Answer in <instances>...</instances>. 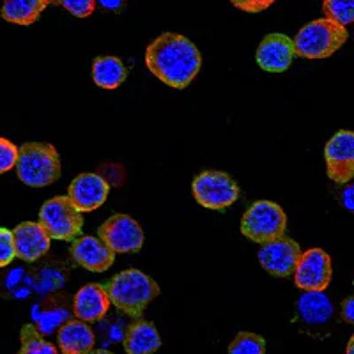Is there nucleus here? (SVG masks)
Instances as JSON below:
<instances>
[{
	"instance_id": "11",
	"label": "nucleus",
	"mask_w": 354,
	"mask_h": 354,
	"mask_svg": "<svg viewBox=\"0 0 354 354\" xmlns=\"http://www.w3.org/2000/svg\"><path fill=\"white\" fill-rule=\"evenodd\" d=\"M328 177L337 185H347L354 176V133H335L324 147Z\"/></svg>"
},
{
	"instance_id": "18",
	"label": "nucleus",
	"mask_w": 354,
	"mask_h": 354,
	"mask_svg": "<svg viewBox=\"0 0 354 354\" xmlns=\"http://www.w3.org/2000/svg\"><path fill=\"white\" fill-rule=\"evenodd\" d=\"M122 346L128 354H153L161 347V337L153 322L137 319L126 330Z\"/></svg>"
},
{
	"instance_id": "22",
	"label": "nucleus",
	"mask_w": 354,
	"mask_h": 354,
	"mask_svg": "<svg viewBox=\"0 0 354 354\" xmlns=\"http://www.w3.org/2000/svg\"><path fill=\"white\" fill-rule=\"evenodd\" d=\"M298 314L306 324H324L333 315V305L324 292H305L298 299Z\"/></svg>"
},
{
	"instance_id": "15",
	"label": "nucleus",
	"mask_w": 354,
	"mask_h": 354,
	"mask_svg": "<svg viewBox=\"0 0 354 354\" xmlns=\"http://www.w3.org/2000/svg\"><path fill=\"white\" fill-rule=\"evenodd\" d=\"M12 232L15 254L25 262H36L50 250L48 234L36 221H24Z\"/></svg>"
},
{
	"instance_id": "26",
	"label": "nucleus",
	"mask_w": 354,
	"mask_h": 354,
	"mask_svg": "<svg viewBox=\"0 0 354 354\" xmlns=\"http://www.w3.org/2000/svg\"><path fill=\"white\" fill-rule=\"evenodd\" d=\"M18 161V147L8 138L0 137V174L9 172L17 167Z\"/></svg>"
},
{
	"instance_id": "13",
	"label": "nucleus",
	"mask_w": 354,
	"mask_h": 354,
	"mask_svg": "<svg viewBox=\"0 0 354 354\" xmlns=\"http://www.w3.org/2000/svg\"><path fill=\"white\" fill-rule=\"evenodd\" d=\"M292 39L286 34H268L259 44L255 59L257 64L268 73H283L294 61Z\"/></svg>"
},
{
	"instance_id": "32",
	"label": "nucleus",
	"mask_w": 354,
	"mask_h": 354,
	"mask_svg": "<svg viewBox=\"0 0 354 354\" xmlns=\"http://www.w3.org/2000/svg\"><path fill=\"white\" fill-rule=\"evenodd\" d=\"M100 4L105 9H109V11H119V9L124 6V2H121V0H117V2H106V0H103V2H100Z\"/></svg>"
},
{
	"instance_id": "30",
	"label": "nucleus",
	"mask_w": 354,
	"mask_h": 354,
	"mask_svg": "<svg viewBox=\"0 0 354 354\" xmlns=\"http://www.w3.org/2000/svg\"><path fill=\"white\" fill-rule=\"evenodd\" d=\"M342 319L349 324L354 322V299L353 298H347L344 299L342 303Z\"/></svg>"
},
{
	"instance_id": "16",
	"label": "nucleus",
	"mask_w": 354,
	"mask_h": 354,
	"mask_svg": "<svg viewBox=\"0 0 354 354\" xmlns=\"http://www.w3.org/2000/svg\"><path fill=\"white\" fill-rule=\"evenodd\" d=\"M110 298L101 283H87L73 298V314L78 321L96 322L109 314Z\"/></svg>"
},
{
	"instance_id": "6",
	"label": "nucleus",
	"mask_w": 354,
	"mask_h": 354,
	"mask_svg": "<svg viewBox=\"0 0 354 354\" xmlns=\"http://www.w3.org/2000/svg\"><path fill=\"white\" fill-rule=\"evenodd\" d=\"M50 239L75 241L84 229V216L68 197H53L39 209V221Z\"/></svg>"
},
{
	"instance_id": "17",
	"label": "nucleus",
	"mask_w": 354,
	"mask_h": 354,
	"mask_svg": "<svg viewBox=\"0 0 354 354\" xmlns=\"http://www.w3.org/2000/svg\"><path fill=\"white\" fill-rule=\"evenodd\" d=\"M57 342L61 354H88L96 344V337L87 322L69 319L64 326L59 328Z\"/></svg>"
},
{
	"instance_id": "4",
	"label": "nucleus",
	"mask_w": 354,
	"mask_h": 354,
	"mask_svg": "<svg viewBox=\"0 0 354 354\" xmlns=\"http://www.w3.org/2000/svg\"><path fill=\"white\" fill-rule=\"evenodd\" d=\"M349 32L342 25L319 18L310 21L294 37V55L305 59H326L346 44Z\"/></svg>"
},
{
	"instance_id": "31",
	"label": "nucleus",
	"mask_w": 354,
	"mask_h": 354,
	"mask_svg": "<svg viewBox=\"0 0 354 354\" xmlns=\"http://www.w3.org/2000/svg\"><path fill=\"white\" fill-rule=\"evenodd\" d=\"M353 195H354L353 185H347L346 188L342 189V194H340V198H342V205H344V207H346V209H349V211L354 209Z\"/></svg>"
},
{
	"instance_id": "12",
	"label": "nucleus",
	"mask_w": 354,
	"mask_h": 354,
	"mask_svg": "<svg viewBox=\"0 0 354 354\" xmlns=\"http://www.w3.org/2000/svg\"><path fill=\"white\" fill-rule=\"evenodd\" d=\"M110 194V185L105 177L87 172L75 177L68 188V198L80 213H91L105 204Z\"/></svg>"
},
{
	"instance_id": "27",
	"label": "nucleus",
	"mask_w": 354,
	"mask_h": 354,
	"mask_svg": "<svg viewBox=\"0 0 354 354\" xmlns=\"http://www.w3.org/2000/svg\"><path fill=\"white\" fill-rule=\"evenodd\" d=\"M52 4H59L69 11L73 17L77 18H87L91 17L96 9V2L94 0H62V2H52Z\"/></svg>"
},
{
	"instance_id": "21",
	"label": "nucleus",
	"mask_w": 354,
	"mask_h": 354,
	"mask_svg": "<svg viewBox=\"0 0 354 354\" xmlns=\"http://www.w3.org/2000/svg\"><path fill=\"white\" fill-rule=\"evenodd\" d=\"M34 315V326H36L37 333L41 337H48L53 331H57L61 326H64L66 322L71 319V310L66 305H62V301H55V299H50V306H34L32 310Z\"/></svg>"
},
{
	"instance_id": "19",
	"label": "nucleus",
	"mask_w": 354,
	"mask_h": 354,
	"mask_svg": "<svg viewBox=\"0 0 354 354\" xmlns=\"http://www.w3.org/2000/svg\"><path fill=\"white\" fill-rule=\"evenodd\" d=\"M128 78V68L121 59L112 55H103L94 59L93 62V80L97 87L112 88L121 87Z\"/></svg>"
},
{
	"instance_id": "28",
	"label": "nucleus",
	"mask_w": 354,
	"mask_h": 354,
	"mask_svg": "<svg viewBox=\"0 0 354 354\" xmlns=\"http://www.w3.org/2000/svg\"><path fill=\"white\" fill-rule=\"evenodd\" d=\"M17 257L15 254V241H12L11 230L0 227V268H6Z\"/></svg>"
},
{
	"instance_id": "7",
	"label": "nucleus",
	"mask_w": 354,
	"mask_h": 354,
	"mask_svg": "<svg viewBox=\"0 0 354 354\" xmlns=\"http://www.w3.org/2000/svg\"><path fill=\"white\" fill-rule=\"evenodd\" d=\"M194 197L205 209H227L238 202L239 186L229 174L205 170L194 179Z\"/></svg>"
},
{
	"instance_id": "8",
	"label": "nucleus",
	"mask_w": 354,
	"mask_h": 354,
	"mask_svg": "<svg viewBox=\"0 0 354 354\" xmlns=\"http://www.w3.org/2000/svg\"><path fill=\"white\" fill-rule=\"evenodd\" d=\"M97 239L113 254H135L144 246V230L129 214H112L97 229Z\"/></svg>"
},
{
	"instance_id": "25",
	"label": "nucleus",
	"mask_w": 354,
	"mask_h": 354,
	"mask_svg": "<svg viewBox=\"0 0 354 354\" xmlns=\"http://www.w3.org/2000/svg\"><path fill=\"white\" fill-rule=\"evenodd\" d=\"M229 354H266V340L261 335L241 331L230 342Z\"/></svg>"
},
{
	"instance_id": "10",
	"label": "nucleus",
	"mask_w": 354,
	"mask_h": 354,
	"mask_svg": "<svg viewBox=\"0 0 354 354\" xmlns=\"http://www.w3.org/2000/svg\"><path fill=\"white\" fill-rule=\"evenodd\" d=\"M301 254V246L298 243L287 236H282V238L261 245L259 262H261L262 270L268 271L271 277L287 278L294 274Z\"/></svg>"
},
{
	"instance_id": "5",
	"label": "nucleus",
	"mask_w": 354,
	"mask_h": 354,
	"mask_svg": "<svg viewBox=\"0 0 354 354\" xmlns=\"http://www.w3.org/2000/svg\"><path fill=\"white\" fill-rule=\"evenodd\" d=\"M287 229V216L277 202L257 201L241 218V232L250 241L264 245L282 238Z\"/></svg>"
},
{
	"instance_id": "14",
	"label": "nucleus",
	"mask_w": 354,
	"mask_h": 354,
	"mask_svg": "<svg viewBox=\"0 0 354 354\" xmlns=\"http://www.w3.org/2000/svg\"><path fill=\"white\" fill-rule=\"evenodd\" d=\"M69 254L78 266L93 273H105L115 262V254L94 236H82L75 239L69 248Z\"/></svg>"
},
{
	"instance_id": "20",
	"label": "nucleus",
	"mask_w": 354,
	"mask_h": 354,
	"mask_svg": "<svg viewBox=\"0 0 354 354\" xmlns=\"http://www.w3.org/2000/svg\"><path fill=\"white\" fill-rule=\"evenodd\" d=\"M50 4L48 0H8L2 4L0 17L9 24L32 25Z\"/></svg>"
},
{
	"instance_id": "24",
	"label": "nucleus",
	"mask_w": 354,
	"mask_h": 354,
	"mask_svg": "<svg viewBox=\"0 0 354 354\" xmlns=\"http://www.w3.org/2000/svg\"><path fill=\"white\" fill-rule=\"evenodd\" d=\"M326 20L347 27L354 20V2L353 0H324L322 4Z\"/></svg>"
},
{
	"instance_id": "2",
	"label": "nucleus",
	"mask_w": 354,
	"mask_h": 354,
	"mask_svg": "<svg viewBox=\"0 0 354 354\" xmlns=\"http://www.w3.org/2000/svg\"><path fill=\"white\" fill-rule=\"evenodd\" d=\"M110 303L133 319H142L145 308L160 294V286L140 270H126L112 277L105 287Z\"/></svg>"
},
{
	"instance_id": "3",
	"label": "nucleus",
	"mask_w": 354,
	"mask_h": 354,
	"mask_svg": "<svg viewBox=\"0 0 354 354\" xmlns=\"http://www.w3.org/2000/svg\"><path fill=\"white\" fill-rule=\"evenodd\" d=\"M17 174L24 185L44 188L61 177V156L52 144L27 142L18 147Z\"/></svg>"
},
{
	"instance_id": "29",
	"label": "nucleus",
	"mask_w": 354,
	"mask_h": 354,
	"mask_svg": "<svg viewBox=\"0 0 354 354\" xmlns=\"http://www.w3.org/2000/svg\"><path fill=\"white\" fill-rule=\"evenodd\" d=\"M273 4V0H232L234 8H238L246 12H261L264 9L271 8Z\"/></svg>"
},
{
	"instance_id": "33",
	"label": "nucleus",
	"mask_w": 354,
	"mask_h": 354,
	"mask_svg": "<svg viewBox=\"0 0 354 354\" xmlns=\"http://www.w3.org/2000/svg\"><path fill=\"white\" fill-rule=\"evenodd\" d=\"M346 354H354V337L349 338V344H347Z\"/></svg>"
},
{
	"instance_id": "23",
	"label": "nucleus",
	"mask_w": 354,
	"mask_h": 354,
	"mask_svg": "<svg viewBox=\"0 0 354 354\" xmlns=\"http://www.w3.org/2000/svg\"><path fill=\"white\" fill-rule=\"evenodd\" d=\"M21 349L18 354H61L59 349L52 342H46L39 333H37L34 324H25L20 331Z\"/></svg>"
},
{
	"instance_id": "1",
	"label": "nucleus",
	"mask_w": 354,
	"mask_h": 354,
	"mask_svg": "<svg viewBox=\"0 0 354 354\" xmlns=\"http://www.w3.org/2000/svg\"><path fill=\"white\" fill-rule=\"evenodd\" d=\"M145 66L172 88H186L201 71L202 57L188 37L163 32L145 50Z\"/></svg>"
},
{
	"instance_id": "34",
	"label": "nucleus",
	"mask_w": 354,
	"mask_h": 354,
	"mask_svg": "<svg viewBox=\"0 0 354 354\" xmlns=\"http://www.w3.org/2000/svg\"><path fill=\"white\" fill-rule=\"evenodd\" d=\"M88 354H113V353H110V351H105V349H93Z\"/></svg>"
},
{
	"instance_id": "9",
	"label": "nucleus",
	"mask_w": 354,
	"mask_h": 354,
	"mask_svg": "<svg viewBox=\"0 0 354 354\" xmlns=\"http://www.w3.org/2000/svg\"><path fill=\"white\" fill-rule=\"evenodd\" d=\"M331 257L322 248H310L303 252L296 270L294 282L305 292H324L331 282Z\"/></svg>"
}]
</instances>
